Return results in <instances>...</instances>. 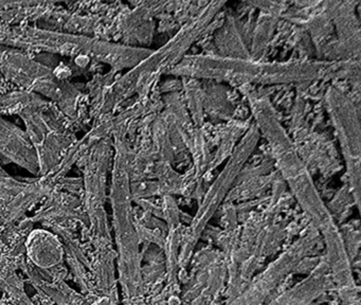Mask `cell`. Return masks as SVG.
Instances as JSON below:
<instances>
[{
    "label": "cell",
    "mask_w": 361,
    "mask_h": 305,
    "mask_svg": "<svg viewBox=\"0 0 361 305\" xmlns=\"http://www.w3.org/2000/svg\"><path fill=\"white\" fill-rule=\"evenodd\" d=\"M245 93L259 135L267 140L281 175L314 230L320 233L324 243L340 239L342 234L335 220L321 198L310 172L298 155L293 140L278 120L269 100L252 89Z\"/></svg>",
    "instance_id": "cell-1"
},
{
    "label": "cell",
    "mask_w": 361,
    "mask_h": 305,
    "mask_svg": "<svg viewBox=\"0 0 361 305\" xmlns=\"http://www.w3.org/2000/svg\"><path fill=\"white\" fill-rule=\"evenodd\" d=\"M348 61H295L263 63L216 55H185L171 70L173 76L221 80L236 86L274 85L320 80L341 71Z\"/></svg>",
    "instance_id": "cell-2"
},
{
    "label": "cell",
    "mask_w": 361,
    "mask_h": 305,
    "mask_svg": "<svg viewBox=\"0 0 361 305\" xmlns=\"http://www.w3.org/2000/svg\"><path fill=\"white\" fill-rule=\"evenodd\" d=\"M115 150L109 197L113 209L119 282L126 305H128L143 302L145 281L141 267V239L135 220L130 193L133 155L121 133H115Z\"/></svg>",
    "instance_id": "cell-3"
},
{
    "label": "cell",
    "mask_w": 361,
    "mask_h": 305,
    "mask_svg": "<svg viewBox=\"0 0 361 305\" xmlns=\"http://www.w3.org/2000/svg\"><path fill=\"white\" fill-rule=\"evenodd\" d=\"M224 2H211L193 19L185 23L178 33L164 47L153 51L145 61L132 68L105 90L101 112H109L134 93L145 95L152 85L164 74L170 72L181 59L185 51L195 42L219 12Z\"/></svg>",
    "instance_id": "cell-4"
},
{
    "label": "cell",
    "mask_w": 361,
    "mask_h": 305,
    "mask_svg": "<svg viewBox=\"0 0 361 305\" xmlns=\"http://www.w3.org/2000/svg\"><path fill=\"white\" fill-rule=\"evenodd\" d=\"M0 46L44 51L75 59L88 57L113 69L121 64L124 55L123 46L119 42L27 25H0Z\"/></svg>",
    "instance_id": "cell-5"
},
{
    "label": "cell",
    "mask_w": 361,
    "mask_h": 305,
    "mask_svg": "<svg viewBox=\"0 0 361 305\" xmlns=\"http://www.w3.org/2000/svg\"><path fill=\"white\" fill-rule=\"evenodd\" d=\"M259 139V133L257 126L251 127L245 133L244 138L240 140L235 150L232 152L229 161L225 169H223L219 177L211 184L208 192L204 195V199L200 203L197 213L192 220L191 226L187 230L185 239L181 244L180 252L178 254V263L181 265H187L191 258L192 253L195 249L198 239L202 237L204 228L208 225L209 220L214 215L217 208L227 195L228 191L231 188L235 178L240 172V167L245 165L251 152L255 150L257 141Z\"/></svg>",
    "instance_id": "cell-6"
},
{
    "label": "cell",
    "mask_w": 361,
    "mask_h": 305,
    "mask_svg": "<svg viewBox=\"0 0 361 305\" xmlns=\"http://www.w3.org/2000/svg\"><path fill=\"white\" fill-rule=\"evenodd\" d=\"M56 108L42 97L18 112L27 126L39 162V175L45 176L62 160L73 143V135L65 129Z\"/></svg>",
    "instance_id": "cell-7"
},
{
    "label": "cell",
    "mask_w": 361,
    "mask_h": 305,
    "mask_svg": "<svg viewBox=\"0 0 361 305\" xmlns=\"http://www.w3.org/2000/svg\"><path fill=\"white\" fill-rule=\"evenodd\" d=\"M326 105L341 146L348 181L357 205L360 197V125L354 104L335 87L326 92Z\"/></svg>",
    "instance_id": "cell-8"
},
{
    "label": "cell",
    "mask_w": 361,
    "mask_h": 305,
    "mask_svg": "<svg viewBox=\"0 0 361 305\" xmlns=\"http://www.w3.org/2000/svg\"><path fill=\"white\" fill-rule=\"evenodd\" d=\"M111 142L109 138L97 142L88 150L87 161L84 169L86 215L92 232L103 244L109 241V227L105 212L107 167L111 159Z\"/></svg>",
    "instance_id": "cell-9"
},
{
    "label": "cell",
    "mask_w": 361,
    "mask_h": 305,
    "mask_svg": "<svg viewBox=\"0 0 361 305\" xmlns=\"http://www.w3.org/2000/svg\"><path fill=\"white\" fill-rule=\"evenodd\" d=\"M317 234L312 231L300 237L289 246L274 262L270 263L259 275L232 299L227 305H263L268 297L276 289L283 279L300 264L316 243Z\"/></svg>",
    "instance_id": "cell-10"
},
{
    "label": "cell",
    "mask_w": 361,
    "mask_h": 305,
    "mask_svg": "<svg viewBox=\"0 0 361 305\" xmlns=\"http://www.w3.org/2000/svg\"><path fill=\"white\" fill-rule=\"evenodd\" d=\"M0 71L8 80L31 92L33 87L54 76V69L29 57L24 51L7 47L0 59Z\"/></svg>",
    "instance_id": "cell-11"
},
{
    "label": "cell",
    "mask_w": 361,
    "mask_h": 305,
    "mask_svg": "<svg viewBox=\"0 0 361 305\" xmlns=\"http://www.w3.org/2000/svg\"><path fill=\"white\" fill-rule=\"evenodd\" d=\"M0 156L39 175V157L28 133L5 119H0Z\"/></svg>",
    "instance_id": "cell-12"
},
{
    "label": "cell",
    "mask_w": 361,
    "mask_h": 305,
    "mask_svg": "<svg viewBox=\"0 0 361 305\" xmlns=\"http://www.w3.org/2000/svg\"><path fill=\"white\" fill-rule=\"evenodd\" d=\"M331 287H333V282L326 263L322 258L305 279L285 290L266 305H312Z\"/></svg>",
    "instance_id": "cell-13"
},
{
    "label": "cell",
    "mask_w": 361,
    "mask_h": 305,
    "mask_svg": "<svg viewBox=\"0 0 361 305\" xmlns=\"http://www.w3.org/2000/svg\"><path fill=\"white\" fill-rule=\"evenodd\" d=\"M27 256L39 268L58 266L64 258V246L59 235L43 229L33 230L26 241Z\"/></svg>",
    "instance_id": "cell-14"
},
{
    "label": "cell",
    "mask_w": 361,
    "mask_h": 305,
    "mask_svg": "<svg viewBox=\"0 0 361 305\" xmlns=\"http://www.w3.org/2000/svg\"><path fill=\"white\" fill-rule=\"evenodd\" d=\"M65 80H59L54 74L37 83L31 92L45 95L56 103L65 114L73 119L77 114L78 100L81 95V88Z\"/></svg>",
    "instance_id": "cell-15"
},
{
    "label": "cell",
    "mask_w": 361,
    "mask_h": 305,
    "mask_svg": "<svg viewBox=\"0 0 361 305\" xmlns=\"http://www.w3.org/2000/svg\"><path fill=\"white\" fill-rule=\"evenodd\" d=\"M51 186V184L44 178L37 181L27 182L26 186L5 205L1 211L3 213L0 215L3 222L12 224L20 220L26 213L27 210L30 209L35 203L49 194Z\"/></svg>",
    "instance_id": "cell-16"
},
{
    "label": "cell",
    "mask_w": 361,
    "mask_h": 305,
    "mask_svg": "<svg viewBox=\"0 0 361 305\" xmlns=\"http://www.w3.org/2000/svg\"><path fill=\"white\" fill-rule=\"evenodd\" d=\"M39 95L20 91V92L0 95V114H18L27 106L39 99Z\"/></svg>",
    "instance_id": "cell-17"
},
{
    "label": "cell",
    "mask_w": 361,
    "mask_h": 305,
    "mask_svg": "<svg viewBox=\"0 0 361 305\" xmlns=\"http://www.w3.org/2000/svg\"><path fill=\"white\" fill-rule=\"evenodd\" d=\"M4 289L11 294L12 298L16 300L18 305H35V303L31 301V299L27 296L26 292L23 289V286L20 285V282L14 281L11 280V277H7L6 280H3L1 283Z\"/></svg>",
    "instance_id": "cell-18"
},
{
    "label": "cell",
    "mask_w": 361,
    "mask_h": 305,
    "mask_svg": "<svg viewBox=\"0 0 361 305\" xmlns=\"http://www.w3.org/2000/svg\"><path fill=\"white\" fill-rule=\"evenodd\" d=\"M96 305H116L115 299L109 298V297H101Z\"/></svg>",
    "instance_id": "cell-19"
},
{
    "label": "cell",
    "mask_w": 361,
    "mask_h": 305,
    "mask_svg": "<svg viewBox=\"0 0 361 305\" xmlns=\"http://www.w3.org/2000/svg\"><path fill=\"white\" fill-rule=\"evenodd\" d=\"M6 49H7V47L0 46V59H1V56H3L4 52H5Z\"/></svg>",
    "instance_id": "cell-20"
}]
</instances>
